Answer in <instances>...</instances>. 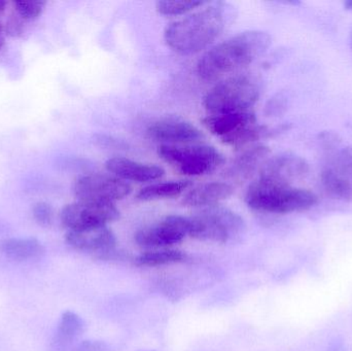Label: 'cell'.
Wrapping results in <instances>:
<instances>
[{"mask_svg":"<svg viewBox=\"0 0 352 351\" xmlns=\"http://www.w3.org/2000/svg\"><path fill=\"white\" fill-rule=\"evenodd\" d=\"M233 18L234 8L229 4H213L169 25L165 30V41L180 55L199 53L221 34Z\"/></svg>","mask_w":352,"mask_h":351,"instance_id":"1","label":"cell"},{"mask_svg":"<svg viewBox=\"0 0 352 351\" xmlns=\"http://www.w3.org/2000/svg\"><path fill=\"white\" fill-rule=\"evenodd\" d=\"M270 35L264 31L239 33L209 49L198 62L197 71L203 80H219L250 65L270 47Z\"/></svg>","mask_w":352,"mask_h":351,"instance_id":"2","label":"cell"},{"mask_svg":"<svg viewBox=\"0 0 352 351\" xmlns=\"http://www.w3.org/2000/svg\"><path fill=\"white\" fill-rule=\"evenodd\" d=\"M245 202L256 212L287 214L310 210L318 203V196L309 190L258 177L248 187Z\"/></svg>","mask_w":352,"mask_h":351,"instance_id":"3","label":"cell"},{"mask_svg":"<svg viewBox=\"0 0 352 351\" xmlns=\"http://www.w3.org/2000/svg\"><path fill=\"white\" fill-rule=\"evenodd\" d=\"M324 150V162L320 181L324 191L335 199L352 200V148L343 146L336 134L326 132L320 135Z\"/></svg>","mask_w":352,"mask_h":351,"instance_id":"4","label":"cell"},{"mask_svg":"<svg viewBox=\"0 0 352 351\" xmlns=\"http://www.w3.org/2000/svg\"><path fill=\"white\" fill-rule=\"evenodd\" d=\"M261 87L254 76L238 74L215 84L203 99L210 115L250 111L260 98Z\"/></svg>","mask_w":352,"mask_h":351,"instance_id":"5","label":"cell"},{"mask_svg":"<svg viewBox=\"0 0 352 351\" xmlns=\"http://www.w3.org/2000/svg\"><path fill=\"white\" fill-rule=\"evenodd\" d=\"M188 218V236L199 240L226 243L241 236L246 229L239 214L223 206L202 208Z\"/></svg>","mask_w":352,"mask_h":351,"instance_id":"6","label":"cell"},{"mask_svg":"<svg viewBox=\"0 0 352 351\" xmlns=\"http://www.w3.org/2000/svg\"><path fill=\"white\" fill-rule=\"evenodd\" d=\"M158 152L165 162L188 177L208 174L225 162L217 148L206 144H162Z\"/></svg>","mask_w":352,"mask_h":351,"instance_id":"7","label":"cell"},{"mask_svg":"<svg viewBox=\"0 0 352 351\" xmlns=\"http://www.w3.org/2000/svg\"><path fill=\"white\" fill-rule=\"evenodd\" d=\"M132 188L119 177L107 174H87L78 177L74 185V196L78 201L109 203L124 199Z\"/></svg>","mask_w":352,"mask_h":351,"instance_id":"8","label":"cell"},{"mask_svg":"<svg viewBox=\"0 0 352 351\" xmlns=\"http://www.w3.org/2000/svg\"><path fill=\"white\" fill-rule=\"evenodd\" d=\"M120 218L113 204L78 201L67 204L60 212V220L68 231L107 226Z\"/></svg>","mask_w":352,"mask_h":351,"instance_id":"9","label":"cell"},{"mask_svg":"<svg viewBox=\"0 0 352 351\" xmlns=\"http://www.w3.org/2000/svg\"><path fill=\"white\" fill-rule=\"evenodd\" d=\"M190 234V218L169 216L138 231L135 241L146 249H162L182 242Z\"/></svg>","mask_w":352,"mask_h":351,"instance_id":"10","label":"cell"},{"mask_svg":"<svg viewBox=\"0 0 352 351\" xmlns=\"http://www.w3.org/2000/svg\"><path fill=\"white\" fill-rule=\"evenodd\" d=\"M148 135L155 141L169 146L194 144L204 137L196 126L177 117L155 122L148 127Z\"/></svg>","mask_w":352,"mask_h":351,"instance_id":"11","label":"cell"},{"mask_svg":"<svg viewBox=\"0 0 352 351\" xmlns=\"http://www.w3.org/2000/svg\"><path fill=\"white\" fill-rule=\"evenodd\" d=\"M309 173V164L303 157L292 152L277 155L268 159L260 171V177L293 185Z\"/></svg>","mask_w":352,"mask_h":351,"instance_id":"12","label":"cell"},{"mask_svg":"<svg viewBox=\"0 0 352 351\" xmlns=\"http://www.w3.org/2000/svg\"><path fill=\"white\" fill-rule=\"evenodd\" d=\"M65 240L72 249L95 253L97 258L113 251L117 245V238L107 226L68 231L65 235Z\"/></svg>","mask_w":352,"mask_h":351,"instance_id":"13","label":"cell"},{"mask_svg":"<svg viewBox=\"0 0 352 351\" xmlns=\"http://www.w3.org/2000/svg\"><path fill=\"white\" fill-rule=\"evenodd\" d=\"M109 172L123 181H136V183H148L157 181L165 174L164 169L156 165L144 164L130 159L116 157L109 159L105 163Z\"/></svg>","mask_w":352,"mask_h":351,"instance_id":"14","label":"cell"},{"mask_svg":"<svg viewBox=\"0 0 352 351\" xmlns=\"http://www.w3.org/2000/svg\"><path fill=\"white\" fill-rule=\"evenodd\" d=\"M203 125L221 141L231 137L243 128L258 123L254 111H244L236 113L210 115L202 120Z\"/></svg>","mask_w":352,"mask_h":351,"instance_id":"15","label":"cell"},{"mask_svg":"<svg viewBox=\"0 0 352 351\" xmlns=\"http://www.w3.org/2000/svg\"><path fill=\"white\" fill-rule=\"evenodd\" d=\"M270 148L264 144H258L246 148L226 170L225 177L236 181L250 179L254 173L261 171L268 161Z\"/></svg>","mask_w":352,"mask_h":351,"instance_id":"16","label":"cell"},{"mask_svg":"<svg viewBox=\"0 0 352 351\" xmlns=\"http://www.w3.org/2000/svg\"><path fill=\"white\" fill-rule=\"evenodd\" d=\"M234 189L227 183H207L190 190L184 195L182 203L190 207H210L233 194Z\"/></svg>","mask_w":352,"mask_h":351,"instance_id":"17","label":"cell"},{"mask_svg":"<svg viewBox=\"0 0 352 351\" xmlns=\"http://www.w3.org/2000/svg\"><path fill=\"white\" fill-rule=\"evenodd\" d=\"M0 253L12 261L26 262L43 258L45 249L34 237H14L0 242Z\"/></svg>","mask_w":352,"mask_h":351,"instance_id":"18","label":"cell"},{"mask_svg":"<svg viewBox=\"0 0 352 351\" xmlns=\"http://www.w3.org/2000/svg\"><path fill=\"white\" fill-rule=\"evenodd\" d=\"M84 319L74 311L67 310L62 313L57 329L52 340V350L65 351L84 333Z\"/></svg>","mask_w":352,"mask_h":351,"instance_id":"19","label":"cell"},{"mask_svg":"<svg viewBox=\"0 0 352 351\" xmlns=\"http://www.w3.org/2000/svg\"><path fill=\"white\" fill-rule=\"evenodd\" d=\"M190 185L192 183L190 181H171L153 183L140 190L136 195V199L140 201H153V200L176 197L184 193Z\"/></svg>","mask_w":352,"mask_h":351,"instance_id":"20","label":"cell"},{"mask_svg":"<svg viewBox=\"0 0 352 351\" xmlns=\"http://www.w3.org/2000/svg\"><path fill=\"white\" fill-rule=\"evenodd\" d=\"M186 259L188 256L177 249H159L142 253L134 259V263L140 267H160L184 263Z\"/></svg>","mask_w":352,"mask_h":351,"instance_id":"21","label":"cell"},{"mask_svg":"<svg viewBox=\"0 0 352 351\" xmlns=\"http://www.w3.org/2000/svg\"><path fill=\"white\" fill-rule=\"evenodd\" d=\"M205 3L206 1L201 0H163L157 2L156 8L159 14L164 16H179Z\"/></svg>","mask_w":352,"mask_h":351,"instance_id":"22","label":"cell"},{"mask_svg":"<svg viewBox=\"0 0 352 351\" xmlns=\"http://www.w3.org/2000/svg\"><path fill=\"white\" fill-rule=\"evenodd\" d=\"M14 10L16 14L26 21H34L38 19L45 10V1H24V0H18L12 2Z\"/></svg>","mask_w":352,"mask_h":351,"instance_id":"23","label":"cell"},{"mask_svg":"<svg viewBox=\"0 0 352 351\" xmlns=\"http://www.w3.org/2000/svg\"><path fill=\"white\" fill-rule=\"evenodd\" d=\"M32 216L39 226L49 227L53 222V208L47 202H37L33 205Z\"/></svg>","mask_w":352,"mask_h":351,"instance_id":"24","label":"cell"},{"mask_svg":"<svg viewBox=\"0 0 352 351\" xmlns=\"http://www.w3.org/2000/svg\"><path fill=\"white\" fill-rule=\"evenodd\" d=\"M107 346L100 341H84L78 344L74 351H107Z\"/></svg>","mask_w":352,"mask_h":351,"instance_id":"25","label":"cell"},{"mask_svg":"<svg viewBox=\"0 0 352 351\" xmlns=\"http://www.w3.org/2000/svg\"><path fill=\"white\" fill-rule=\"evenodd\" d=\"M285 99L283 96H277L273 99L268 105V111L270 115H277L285 109Z\"/></svg>","mask_w":352,"mask_h":351,"instance_id":"26","label":"cell"},{"mask_svg":"<svg viewBox=\"0 0 352 351\" xmlns=\"http://www.w3.org/2000/svg\"><path fill=\"white\" fill-rule=\"evenodd\" d=\"M4 45V29L2 26L1 22H0V49L3 47Z\"/></svg>","mask_w":352,"mask_h":351,"instance_id":"27","label":"cell"},{"mask_svg":"<svg viewBox=\"0 0 352 351\" xmlns=\"http://www.w3.org/2000/svg\"><path fill=\"white\" fill-rule=\"evenodd\" d=\"M344 6L346 8V10H352V0H347V1H345Z\"/></svg>","mask_w":352,"mask_h":351,"instance_id":"28","label":"cell"},{"mask_svg":"<svg viewBox=\"0 0 352 351\" xmlns=\"http://www.w3.org/2000/svg\"><path fill=\"white\" fill-rule=\"evenodd\" d=\"M6 4H8V2L3 1V0H0V12H2L6 10Z\"/></svg>","mask_w":352,"mask_h":351,"instance_id":"29","label":"cell"},{"mask_svg":"<svg viewBox=\"0 0 352 351\" xmlns=\"http://www.w3.org/2000/svg\"><path fill=\"white\" fill-rule=\"evenodd\" d=\"M351 43H352V32H351Z\"/></svg>","mask_w":352,"mask_h":351,"instance_id":"30","label":"cell"}]
</instances>
